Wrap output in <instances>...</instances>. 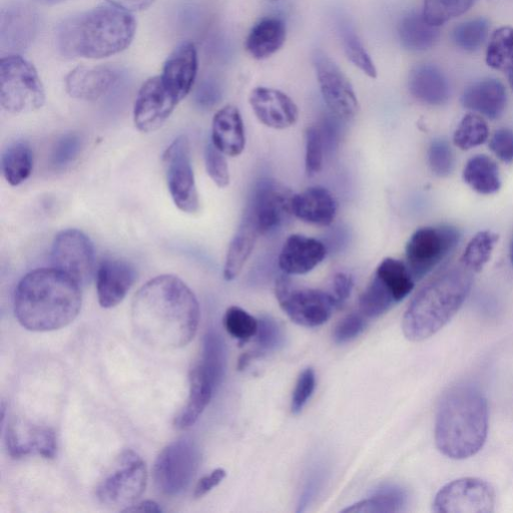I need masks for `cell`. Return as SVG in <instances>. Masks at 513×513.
Masks as SVG:
<instances>
[{
  "instance_id": "1",
  "label": "cell",
  "mask_w": 513,
  "mask_h": 513,
  "mask_svg": "<svg viewBox=\"0 0 513 513\" xmlns=\"http://www.w3.org/2000/svg\"><path fill=\"white\" fill-rule=\"evenodd\" d=\"M200 305L193 291L179 277L158 276L136 294L132 322L138 336L158 349H179L196 336Z\"/></svg>"
},
{
  "instance_id": "2",
  "label": "cell",
  "mask_w": 513,
  "mask_h": 513,
  "mask_svg": "<svg viewBox=\"0 0 513 513\" xmlns=\"http://www.w3.org/2000/svg\"><path fill=\"white\" fill-rule=\"evenodd\" d=\"M82 308L81 285L56 268L37 269L19 283L15 313L34 332H50L71 324Z\"/></svg>"
},
{
  "instance_id": "3",
  "label": "cell",
  "mask_w": 513,
  "mask_h": 513,
  "mask_svg": "<svg viewBox=\"0 0 513 513\" xmlns=\"http://www.w3.org/2000/svg\"><path fill=\"white\" fill-rule=\"evenodd\" d=\"M136 30L130 12L112 5L100 6L60 24L56 44L66 58L100 60L127 50Z\"/></svg>"
},
{
  "instance_id": "4",
  "label": "cell",
  "mask_w": 513,
  "mask_h": 513,
  "mask_svg": "<svg viewBox=\"0 0 513 513\" xmlns=\"http://www.w3.org/2000/svg\"><path fill=\"white\" fill-rule=\"evenodd\" d=\"M488 404L469 384L450 388L441 398L435 421V442L448 458L463 460L477 454L488 434Z\"/></svg>"
},
{
  "instance_id": "5",
  "label": "cell",
  "mask_w": 513,
  "mask_h": 513,
  "mask_svg": "<svg viewBox=\"0 0 513 513\" xmlns=\"http://www.w3.org/2000/svg\"><path fill=\"white\" fill-rule=\"evenodd\" d=\"M472 283L473 272L462 264L432 278L415 295L403 316L404 336L421 342L439 332L462 307Z\"/></svg>"
},
{
  "instance_id": "6",
  "label": "cell",
  "mask_w": 513,
  "mask_h": 513,
  "mask_svg": "<svg viewBox=\"0 0 513 513\" xmlns=\"http://www.w3.org/2000/svg\"><path fill=\"white\" fill-rule=\"evenodd\" d=\"M46 92L36 68L21 55L0 61V104L12 114H28L44 107Z\"/></svg>"
},
{
  "instance_id": "7",
  "label": "cell",
  "mask_w": 513,
  "mask_h": 513,
  "mask_svg": "<svg viewBox=\"0 0 513 513\" xmlns=\"http://www.w3.org/2000/svg\"><path fill=\"white\" fill-rule=\"evenodd\" d=\"M197 443L183 437L168 444L157 457L153 477L157 489L166 496L182 494L192 483L200 466Z\"/></svg>"
},
{
  "instance_id": "8",
  "label": "cell",
  "mask_w": 513,
  "mask_h": 513,
  "mask_svg": "<svg viewBox=\"0 0 513 513\" xmlns=\"http://www.w3.org/2000/svg\"><path fill=\"white\" fill-rule=\"evenodd\" d=\"M275 295L287 316L297 325L306 328L325 324L338 308L331 293L298 287L286 274L277 279Z\"/></svg>"
},
{
  "instance_id": "9",
  "label": "cell",
  "mask_w": 513,
  "mask_h": 513,
  "mask_svg": "<svg viewBox=\"0 0 513 513\" xmlns=\"http://www.w3.org/2000/svg\"><path fill=\"white\" fill-rule=\"evenodd\" d=\"M147 483L146 462L135 451L126 450L113 470L99 484L97 496L105 505L126 509L143 495Z\"/></svg>"
},
{
  "instance_id": "10",
  "label": "cell",
  "mask_w": 513,
  "mask_h": 513,
  "mask_svg": "<svg viewBox=\"0 0 513 513\" xmlns=\"http://www.w3.org/2000/svg\"><path fill=\"white\" fill-rule=\"evenodd\" d=\"M461 234L452 226L425 227L417 230L405 248L406 265L414 280L433 271L458 246Z\"/></svg>"
},
{
  "instance_id": "11",
  "label": "cell",
  "mask_w": 513,
  "mask_h": 513,
  "mask_svg": "<svg viewBox=\"0 0 513 513\" xmlns=\"http://www.w3.org/2000/svg\"><path fill=\"white\" fill-rule=\"evenodd\" d=\"M168 188L175 205L184 213L199 211L200 200L186 136L176 139L164 155Z\"/></svg>"
},
{
  "instance_id": "12",
  "label": "cell",
  "mask_w": 513,
  "mask_h": 513,
  "mask_svg": "<svg viewBox=\"0 0 513 513\" xmlns=\"http://www.w3.org/2000/svg\"><path fill=\"white\" fill-rule=\"evenodd\" d=\"M495 491L485 480L456 479L443 486L433 501L437 513H489L494 510Z\"/></svg>"
},
{
  "instance_id": "13",
  "label": "cell",
  "mask_w": 513,
  "mask_h": 513,
  "mask_svg": "<svg viewBox=\"0 0 513 513\" xmlns=\"http://www.w3.org/2000/svg\"><path fill=\"white\" fill-rule=\"evenodd\" d=\"M54 268L70 276L80 285L88 284L95 271V249L90 238L80 230L60 232L53 243Z\"/></svg>"
},
{
  "instance_id": "14",
  "label": "cell",
  "mask_w": 513,
  "mask_h": 513,
  "mask_svg": "<svg viewBox=\"0 0 513 513\" xmlns=\"http://www.w3.org/2000/svg\"><path fill=\"white\" fill-rule=\"evenodd\" d=\"M313 64L323 100L329 110L339 119H353L358 114L359 103L349 79L323 52H315Z\"/></svg>"
},
{
  "instance_id": "15",
  "label": "cell",
  "mask_w": 513,
  "mask_h": 513,
  "mask_svg": "<svg viewBox=\"0 0 513 513\" xmlns=\"http://www.w3.org/2000/svg\"><path fill=\"white\" fill-rule=\"evenodd\" d=\"M39 14L24 0H14L0 11V50L21 55L34 43L39 31Z\"/></svg>"
},
{
  "instance_id": "16",
  "label": "cell",
  "mask_w": 513,
  "mask_h": 513,
  "mask_svg": "<svg viewBox=\"0 0 513 513\" xmlns=\"http://www.w3.org/2000/svg\"><path fill=\"white\" fill-rule=\"evenodd\" d=\"M293 194L274 181L261 182L252 197L246 215L260 235L280 229L292 214Z\"/></svg>"
},
{
  "instance_id": "17",
  "label": "cell",
  "mask_w": 513,
  "mask_h": 513,
  "mask_svg": "<svg viewBox=\"0 0 513 513\" xmlns=\"http://www.w3.org/2000/svg\"><path fill=\"white\" fill-rule=\"evenodd\" d=\"M179 101L167 89L161 76L149 79L141 88L134 109L139 131L153 133L168 121Z\"/></svg>"
},
{
  "instance_id": "18",
  "label": "cell",
  "mask_w": 513,
  "mask_h": 513,
  "mask_svg": "<svg viewBox=\"0 0 513 513\" xmlns=\"http://www.w3.org/2000/svg\"><path fill=\"white\" fill-rule=\"evenodd\" d=\"M251 108L264 126L274 130H285L294 126L299 111L294 101L281 91L259 87L249 98Z\"/></svg>"
},
{
  "instance_id": "19",
  "label": "cell",
  "mask_w": 513,
  "mask_h": 513,
  "mask_svg": "<svg viewBox=\"0 0 513 513\" xmlns=\"http://www.w3.org/2000/svg\"><path fill=\"white\" fill-rule=\"evenodd\" d=\"M137 280V271L128 261L117 258L104 260L96 274L100 305L114 308L127 296Z\"/></svg>"
},
{
  "instance_id": "20",
  "label": "cell",
  "mask_w": 513,
  "mask_h": 513,
  "mask_svg": "<svg viewBox=\"0 0 513 513\" xmlns=\"http://www.w3.org/2000/svg\"><path fill=\"white\" fill-rule=\"evenodd\" d=\"M198 74V53L191 42L179 45L166 61L161 79L179 101L191 92Z\"/></svg>"
},
{
  "instance_id": "21",
  "label": "cell",
  "mask_w": 513,
  "mask_h": 513,
  "mask_svg": "<svg viewBox=\"0 0 513 513\" xmlns=\"http://www.w3.org/2000/svg\"><path fill=\"white\" fill-rule=\"evenodd\" d=\"M327 254L324 244L300 234L291 235L278 258L282 272L288 276L304 275L323 262Z\"/></svg>"
},
{
  "instance_id": "22",
  "label": "cell",
  "mask_w": 513,
  "mask_h": 513,
  "mask_svg": "<svg viewBox=\"0 0 513 513\" xmlns=\"http://www.w3.org/2000/svg\"><path fill=\"white\" fill-rule=\"evenodd\" d=\"M6 440L10 454L15 458L30 454L54 458L58 449L56 433L49 427L12 424L8 426Z\"/></svg>"
},
{
  "instance_id": "23",
  "label": "cell",
  "mask_w": 513,
  "mask_h": 513,
  "mask_svg": "<svg viewBox=\"0 0 513 513\" xmlns=\"http://www.w3.org/2000/svg\"><path fill=\"white\" fill-rule=\"evenodd\" d=\"M117 79V74L110 68L81 66L67 76L66 91L73 99L98 101L108 94Z\"/></svg>"
},
{
  "instance_id": "24",
  "label": "cell",
  "mask_w": 513,
  "mask_h": 513,
  "mask_svg": "<svg viewBox=\"0 0 513 513\" xmlns=\"http://www.w3.org/2000/svg\"><path fill=\"white\" fill-rule=\"evenodd\" d=\"M291 208L293 216L299 220L322 227L331 225L337 215V204L333 195L320 186L293 195Z\"/></svg>"
},
{
  "instance_id": "25",
  "label": "cell",
  "mask_w": 513,
  "mask_h": 513,
  "mask_svg": "<svg viewBox=\"0 0 513 513\" xmlns=\"http://www.w3.org/2000/svg\"><path fill=\"white\" fill-rule=\"evenodd\" d=\"M408 89L419 102L429 106H442L450 97V86L444 73L436 66L422 64L409 74Z\"/></svg>"
},
{
  "instance_id": "26",
  "label": "cell",
  "mask_w": 513,
  "mask_h": 513,
  "mask_svg": "<svg viewBox=\"0 0 513 513\" xmlns=\"http://www.w3.org/2000/svg\"><path fill=\"white\" fill-rule=\"evenodd\" d=\"M507 102L506 90L501 82L485 79L468 86L461 98L463 107L490 120L498 119Z\"/></svg>"
},
{
  "instance_id": "27",
  "label": "cell",
  "mask_w": 513,
  "mask_h": 513,
  "mask_svg": "<svg viewBox=\"0 0 513 513\" xmlns=\"http://www.w3.org/2000/svg\"><path fill=\"white\" fill-rule=\"evenodd\" d=\"M212 144L224 155L237 157L246 146L242 116L234 106L221 109L213 119Z\"/></svg>"
},
{
  "instance_id": "28",
  "label": "cell",
  "mask_w": 513,
  "mask_h": 513,
  "mask_svg": "<svg viewBox=\"0 0 513 513\" xmlns=\"http://www.w3.org/2000/svg\"><path fill=\"white\" fill-rule=\"evenodd\" d=\"M216 391L213 383L197 364L190 372V394L186 406L175 419L179 429L192 427L211 402Z\"/></svg>"
},
{
  "instance_id": "29",
  "label": "cell",
  "mask_w": 513,
  "mask_h": 513,
  "mask_svg": "<svg viewBox=\"0 0 513 513\" xmlns=\"http://www.w3.org/2000/svg\"><path fill=\"white\" fill-rule=\"evenodd\" d=\"M286 41V26L280 19L266 18L251 30L246 40L249 55L262 61L275 55Z\"/></svg>"
},
{
  "instance_id": "30",
  "label": "cell",
  "mask_w": 513,
  "mask_h": 513,
  "mask_svg": "<svg viewBox=\"0 0 513 513\" xmlns=\"http://www.w3.org/2000/svg\"><path fill=\"white\" fill-rule=\"evenodd\" d=\"M260 236L253 222L245 216L237 233L232 239L224 266V278L235 280L250 258Z\"/></svg>"
},
{
  "instance_id": "31",
  "label": "cell",
  "mask_w": 513,
  "mask_h": 513,
  "mask_svg": "<svg viewBox=\"0 0 513 513\" xmlns=\"http://www.w3.org/2000/svg\"><path fill=\"white\" fill-rule=\"evenodd\" d=\"M439 30L429 25L422 14L411 13L404 17L398 27L402 47L411 52H424L437 43Z\"/></svg>"
},
{
  "instance_id": "32",
  "label": "cell",
  "mask_w": 513,
  "mask_h": 513,
  "mask_svg": "<svg viewBox=\"0 0 513 513\" xmlns=\"http://www.w3.org/2000/svg\"><path fill=\"white\" fill-rule=\"evenodd\" d=\"M463 181L481 195H492L501 188L499 169L496 163L485 155L470 159L463 170Z\"/></svg>"
},
{
  "instance_id": "33",
  "label": "cell",
  "mask_w": 513,
  "mask_h": 513,
  "mask_svg": "<svg viewBox=\"0 0 513 513\" xmlns=\"http://www.w3.org/2000/svg\"><path fill=\"white\" fill-rule=\"evenodd\" d=\"M34 153L27 142L19 141L3 154L2 171L7 182L18 187L26 182L33 173Z\"/></svg>"
},
{
  "instance_id": "34",
  "label": "cell",
  "mask_w": 513,
  "mask_h": 513,
  "mask_svg": "<svg viewBox=\"0 0 513 513\" xmlns=\"http://www.w3.org/2000/svg\"><path fill=\"white\" fill-rule=\"evenodd\" d=\"M406 491L395 485H385L375 490L372 495L342 512L352 513H390L402 511L407 503Z\"/></svg>"
},
{
  "instance_id": "35",
  "label": "cell",
  "mask_w": 513,
  "mask_h": 513,
  "mask_svg": "<svg viewBox=\"0 0 513 513\" xmlns=\"http://www.w3.org/2000/svg\"><path fill=\"white\" fill-rule=\"evenodd\" d=\"M213 383L215 389L222 384L227 369V349L221 335L209 331L203 340L201 361L198 364Z\"/></svg>"
},
{
  "instance_id": "36",
  "label": "cell",
  "mask_w": 513,
  "mask_h": 513,
  "mask_svg": "<svg viewBox=\"0 0 513 513\" xmlns=\"http://www.w3.org/2000/svg\"><path fill=\"white\" fill-rule=\"evenodd\" d=\"M375 275L390 290L397 303L414 289L415 280L406 263L400 260L385 258L377 267Z\"/></svg>"
},
{
  "instance_id": "37",
  "label": "cell",
  "mask_w": 513,
  "mask_h": 513,
  "mask_svg": "<svg viewBox=\"0 0 513 513\" xmlns=\"http://www.w3.org/2000/svg\"><path fill=\"white\" fill-rule=\"evenodd\" d=\"M486 64L493 70L509 72L513 69V28L496 30L486 51Z\"/></svg>"
},
{
  "instance_id": "38",
  "label": "cell",
  "mask_w": 513,
  "mask_h": 513,
  "mask_svg": "<svg viewBox=\"0 0 513 513\" xmlns=\"http://www.w3.org/2000/svg\"><path fill=\"white\" fill-rule=\"evenodd\" d=\"M477 0H424L422 15L425 21L439 28L467 13Z\"/></svg>"
},
{
  "instance_id": "39",
  "label": "cell",
  "mask_w": 513,
  "mask_h": 513,
  "mask_svg": "<svg viewBox=\"0 0 513 513\" xmlns=\"http://www.w3.org/2000/svg\"><path fill=\"white\" fill-rule=\"evenodd\" d=\"M397 304L390 290L374 275L359 300L360 313L366 318H377Z\"/></svg>"
},
{
  "instance_id": "40",
  "label": "cell",
  "mask_w": 513,
  "mask_h": 513,
  "mask_svg": "<svg viewBox=\"0 0 513 513\" xmlns=\"http://www.w3.org/2000/svg\"><path fill=\"white\" fill-rule=\"evenodd\" d=\"M498 235L489 231L476 234L468 243L461 264L473 273H479L490 260Z\"/></svg>"
},
{
  "instance_id": "41",
  "label": "cell",
  "mask_w": 513,
  "mask_h": 513,
  "mask_svg": "<svg viewBox=\"0 0 513 513\" xmlns=\"http://www.w3.org/2000/svg\"><path fill=\"white\" fill-rule=\"evenodd\" d=\"M489 22L484 18L470 20L456 26L451 38L453 44L464 52L479 50L486 41L489 33Z\"/></svg>"
},
{
  "instance_id": "42",
  "label": "cell",
  "mask_w": 513,
  "mask_h": 513,
  "mask_svg": "<svg viewBox=\"0 0 513 513\" xmlns=\"http://www.w3.org/2000/svg\"><path fill=\"white\" fill-rule=\"evenodd\" d=\"M342 46L347 59L363 74L371 79L377 78V70L359 37L348 25L340 29Z\"/></svg>"
},
{
  "instance_id": "43",
  "label": "cell",
  "mask_w": 513,
  "mask_h": 513,
  "mask_svg": "<svg viewBox=\"0 0 513 513\" xmlns=\"http://www.w3.org/2000/svg\"><path fill=\"white\" fill-rule=\"evenodd\" d=\"M489 129L486 122L479 116L468 114L456 129L453 141L456 147L468 151L486 142Z\"/></svg>"
},
{
  "instance_id": "44",
  "label": "cell",
  "mask_w": 513,
  "mask_h": 513,
  "mask_svg": "<svg viewBox=\"0 0 513 513\" xmlns=\"http://www.w3.org/2000/svg\"><path fill=\"white\" fill-rule=\"evenodd\" d=\"M224 326L232 337L246 342L257 335L259 320L244 309L232 306L225 313Z\"/></svg>"
},
{
  "instance_id": "45",
  "label": "cell",
  "mask_w": 513,
  "mask_h": 513,
  "mask_svg": "<svg viewBox=\"0 0 513 513\" xmlns=\"http://www.w3.org/2000/svg\"><path fill=\"white\" fill-rule=\"evenodd\" d=\"M84 140L81 135L70 133L63 136L55 145L51 163L57 170H64L72 166L82 153Z\"/></svg>"
},
{
  "instance_id": "46",
  "label": "cell",
  "mask_w": 513,
  "mask_h": 513,
  "mask_svg": "<svg viewBox=\"0 0 513 513\" xmlns=\"http://www.w3.org/2000/svg\"><path fill=\"white\" fill-rule=\"evenodd\" d=\"M324 145L323 131L316 126L308 128L305 134V172L308 177H314L321 172L324 160Z\"/></svg>"
},
{
  "instance_id": "47",
  "label": "cell",
  "mask_w": 513,
  "mask_h": 513,
  "mask_svg": "<svg viewBox=\"0 0 513 513\" xmlns=\"http://www.w3.org/2000/svg\"><path fill=\"white\" fill-rule=\"evenodd\" d=\"M428 163L432 173L438 177L449 176L454 170V155L447 141L435 140L428 150Z\"/></svg>"
},
{
  "instance_id": "48",
  "label": "cell",
  "mask_w": 513,
  "mask_h": 513,
  "mask_svg": "<svg viewBox=\"0 0 513 513\" xmlns=\"http://www.w3.org/2000/svg\"><path fill=\"white\" fill-rule=\"evenodd\" d=\"M256 336L262 353L276 351L285 342V333L282 326L277 320L269 316H264L259 320Z\"/></svg>"
},
{
  "instance_id": "49",
  "label": "cell",
  "mask_w": 513,
  "mask_h": 513,
  "mask_svg": "<svg viewBox=\"0 0 513 513\" xmlns=\"http://www.w3.org/2000/svg\"><path fill=\"white\" fill-rule=\"evenodd\" d=\"M225 156L213 144H209L205 150L207 173L221 189L230 184V170Z\"/></svg>"
},
{
  "instance_id": "50",
  "label": "cell",
  "mask_w": 513,
  "mask_h": 513,
  "mask_svg": "<svg viewBox=\"0 0 513 513\" xmlns=\"http://www.w3.org/2000/svg\"><path fill=\"white\" fill-rule=\"evenodd\" d=\"M366 317L362 313H351L343 318L333 332L334 342L345 344L358 337L366 328Z\"/></svg>"
},
{
  "instance_id": "51",
  "label": "cell",
  "mask_w": 513,
  "mask_h": 513,
  "mask_svg": "<svg viewBox=\"0 0 513 513\" xmlns=\"http://www.w3.org/2000/svg\"><path fill=\"white\" fill-rule=\"evenodd\" d=\"M316 386V375L312 368L305 369L298 377L292 395L291 409L294 414L300 413L311 398Z\"/></svg>"
},
{
  "instance_id": "52",
  "label": "cell",
  "mask_w": 513,
  "mask_h": 513,
  "mask_svg": "<svg viewBox=\"0 0 513 513\" xmlns=\"http://www.w3.org/2000/svg\"><path fill=\"white\" fill-rule=\"evenodd\" d=\"M492 153L504 163L513 162V132L508 129L496 131L489 142Z\"/></svg>"
},
{
  "instance_id": "53",
  "label": "cell",
  "mask_w": 513,
  "mask_h": 513,
  "mask_svg": "<svg viewBox=\"0 0 513 513\" xmlns=\"http://www.w3.org/2000/svg\"><path fill=\"white\" fill-rule=\"evenodd\" d=\"M353 278L347 273H337L333 278L332 296L334 297L338 307L344 304L350 297L353 290Z\"/></svg>"
},
{
  "instance_id": "54",
  "label": "cell",
  "mask_w": 513,
  "mask_h": 513,
  "mask_svg": "<svg viewBox=\"0 0 513 513\" xmlns=\"http://www.w3.org/2000/svg\"><path fill=\"white\" fill-rule=\"evenodd\" d=\"M227 472L223 468H217L209 475L204 476L197 484L194 492L195 498H201L218 486L226 477Z\"/></svg>"
},
{
  "instance_id": "55",
  "label": "cell",
  "mask_w": 513,
  "mask_h": 513,
  "mask_svg": "<svg viewBox=\"0 0 513 513\" xmlns=\"http://www.w3.org/2000/svg\"><path fill=\"white\" fill-rule=\"evenodd\" d=\"M107 2L127 12L135 13L148 10L155 0H107Z\"/></svg>"
},
{
  "instance_id": "56",
  "label": "cell",
  "mask_w": 513,
  "mask_h": 513,
  "mask_svg": "<svg viewBox=\"0 0 513 513\" xmlns=\"http://www.w3.org/2000/svg\"><path fill=\"white\" fill-rule=\"evenodd\" d=\"M218 98L219 90L211 82L204 83L203 86L199 89L198 101L204 106L214 105L218 101Z\"/></svg>"
},
{
  "instance_id": "57",
  "label": "cell",
  "mask_w": 513,
  "mask_h": 513,
  "mask_svg": "<svg viewBox=\"0 0 513 513\" xmlns=\"http://www.w3.org/2000/svg\"><path fill=\"white\" fill-rule=\"evenodd\" d=\"M124 512H162L160 505L152 500H146L138 504H134L125 510Z\"/></svg>"
},
{
  "instance_id": "58",
  "label": "cell",
  "mask_w": 513,
  "mask_h": 513,
  "mask_svg": "<svg viewBox=\"0 0 513 513\" xmlns=\"http://www.w3.org/2000/svg\"><path fill=\"white\" fill-rule=\"evenodd\" d=\"M36 2L43 6H56L66 2V0H36Z\"/></svg>"
},
{
  "instance_id": "59",
  "label": "cell",
  "mask_w": 513,
  "mask_h": 513,
  "mask_svg": "<svg viewBox=\"0 0 513 513\" xmlns=\"http://www.w3.org/2000/svg\"><path fill=\"white\" fill-rule=\"evenodd\" d=\"M508 82L511 89L513 90V69L508 72Z\"/></svg>"
},
{
  "instance_id": "60",
  "label": "cell",
  "mask_w": 513,
  "mask_h": 513,
  "mask_svg": "<svg viewBox=\"0 0 513 513\" xmlns=\"http://www.w3.org/2000/svg\"><path fill=\"white\" fill-rule=\"evenodd\" d=\"M510 260L513 265V240L511 242V246H510Z\"/></svg>"
},
{
  "instance_id": "61",
  "label": "cell",
  "mask_w": 513,
  "mask_h": 513,
  "mask_svg": "<svg viewBox=\"0 0 513 513\" xmlns=\"http://www.w3.org/2000/svg\"><path fill=\"white\" fill-rule=\"evenodd\" d=\"M269 2H278V0H269Z\"/></svg>"
}]
</instances>
